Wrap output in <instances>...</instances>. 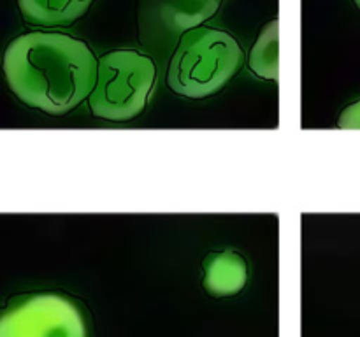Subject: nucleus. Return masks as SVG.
Masks as SVG:
<instances>
[{
	"label": "nucleus",
	"mask_w": 360,
	"mask_h": 337,
	"mask_svg": "<svg viewBox=\"0 0 360 337\" xmlns=\"http://www.w3.org/2000/svg\"><path fill=\"white\" fill-rule=\"evenodd\" d=\"M2 69L11 91L23 104L62 116L88 100L97 83L98 60L81 39L34 30L7 44Z\"/></svg>",
	"instance_id": "obj_1"
},
{
	"label": "nucleus",
	"mask_w": 360,
	"mask_h": 337,
	"mask_svg": "<svg viewBox=\"0 0 360 337\" xmlns=\"http://www.w3.org/2000/svg\"><path fill=\"white\" fill-rule=\"evenodd\" d=\"M250 70L260 79H278V21L264 25L250 51Z\"/></svg>",
	"instance_id": "obj_8"
},
{
	"label": "nucleus",
	"mask_w": 360,
	"mask_h": 337,
	"mask_svg": "<svg viewBox=\"0 0 360 337\" xmlns=\"http://www.w3.org/2000/svg\"><path fill=\"white\" fill-rule=\"evenodd\" d=\"M0 337H88L86 318L65 295L34 293L0 312Z\"/></svg>",
	"instance_id": "obj_4"
},
{
	"label": "nucleus",
	"mask_w": 360,
	"mask_h": 337,
	"mask_svg": "<svg viewBox=\"0 0 360 337\" xmlns=\"http://www.w3.org/2000/svg\"><path fill=\"white\" fill-rule=\"evenodd\" d=\"M246 279H248L246 262L238 253H214L204 263V286L210 293L218 297L241 291Z\"/></svg>",
	"instance_id": "obj_7"
},
{
	"label": "nucleus",
	"mask_w": 360,
	"mask_h": 337,
	"mask_svg": "<svg viewBox=\"0 0 360 337\" xmlns=\"http://www.w3.org/2000/svg\"><path fill=\"white\" fill-rule=\"evenodd\" d=\"M94 0H18L21 16L34 27H69L88 13Z\"/></svg>",
	"instance_id": "obj_6"
},
{
	"label": "nucleus",
	"mask_w": 360,
	"mask_h": 337,
	"mask_svg": "<svg viewBox=\"0 0 360 337\" xmlns=\"http://www.w3.org/2000/svg\"><path fill=\"white\" fill-rule=\"evenodd\" d=\"M157 83V65L136 49H115L98 58L97 83L88 97L91 114L130 121L143 114Z\"/></svg>",
	"instance_id": "obj_3"
},
{
	"label": "nucleus",
	"mask_w": 360,
	"mask_h": 337,
	"mask_svg": "<svg viewBox=\"0 0 360 337\" xmlns=\"http://www.w3.org/2000/svg\"><path fill=\"white\" fill-rule=\"evenodd\" d=\"M245 63L238 39L214 27H197L179 37L167 70V84L186 98H207L224 90Z\"/></svg>",
	"instance_id": "obj_2"
},
{
	"label": "nucleus",
	"mask_w": 360,
	"mask_h": 337,
	"mask_svg": "<svg viewBox=\"0 0 360 337\" xmlns=\"http://www.w3.org/2000/svg\"><path fill=\"white\" fill-rule=\"evenodd\" d=\"M338 126L343 130H360V100L348 105L341 112L340 119H338Z\"/></svg>",
	"instance_id": "obj_9"
},
{
	"label": "nucleus",
	"mask_w": 360,
	"mask_h": 337,
	"mask_svg": "<svg viewBox=\"0 0 360 337\" xmlns=\"http://www.w3.org/2000/svg\"><path fill=\"white\" fill-rule=\"evenodd\" d=\"M354 2H355V6H357L359 9H360V0H354Z\"/></svg>",
	"instance_id": "obj_10"
},
{
	"label": "nucleus",
	"mask_w": 360,
	"mask_h": 337,
	"mask_svg": "<svg viewBox=\"0 0 360 337\" xmlns=\"http://www.w3.org/2000/svg\"><path fill=\"white\" fill-rule=\"evenodd\" d=\"M224 0H139L143 30L167 41L202 27L214 16Z\"/></svg>",
	"instance_id": "obj_5"
}]
</instances>
